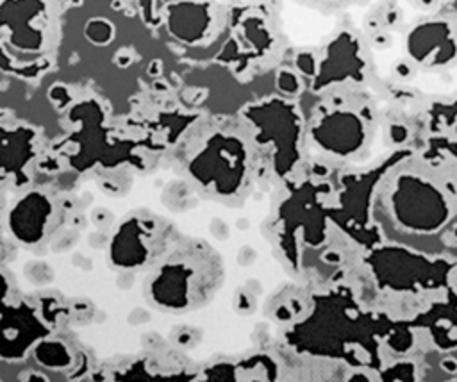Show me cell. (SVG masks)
<instances>
[{
    "label": "cell",
    "mask_w": 457,
    "mask_h": 382,
    "mask_svg": "<svg viewBox=\"0 0 457 382\" xmlns=\"http://www.w3.org/2000/svg\"><path fill=\"white\" fill-rule=\"evenodd\" d=\"M50 205L39 193H30L18 202L11 212V228L14 236L25 243H34L41 237Z\"/></svg>",
    "instance_id": "1"
},
{
    "label": "cell",
    "mask_w": 457,
    "mask_h": 382,
    "mask_svg": "<svg viewBox=\"0 0 457 382\" xmlns=\"http://www.w3.org/2000/svg\"><path fill=\"white\" fill-rule=\"evenodd\" d=\"M146 248L141 241V232L136 221L120 227L111 245V257L118 266H137L145 261Z\"/></svg>",
    "instance_id": "2"
},
{
    "label": "cell",
    "mask_w": 457,
    "mask_h": 382,
    "mask_svg": "<svg viewBox=\"0 0 457 382\" xmlns=\"http://www.w3.org/2000/svg\"><path fill=\"white\" fill-rule=\"evenodd\" d=\"M36 357L41 364L45 366H50V368H57V366H64L68 364V352L62 345L59 343H54V341H46V343H41L37 348H36Z\"/></svg>",
    "instance_id": "3"
},
{
    "label": "cell",
    "mask_w": 457,
    "mask_h": 382,
    "mask_svg": "<svg viewBox=\"0 0 457 382\" xmlns=\"http://www.w3.org/2000/svg\"><path fill=\"white\" fill-rule=\"evenodd\" d=\"M86 36L93 41V43H107L112 36V29L105 20H91L86 27Z\"/></svg>",
    "instance_id": "4"
}]
</instances>
